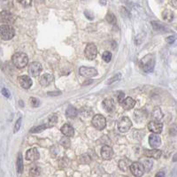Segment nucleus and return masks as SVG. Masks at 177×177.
<instances>
[{
  "label": "nucleus",
  "mask_w": 177,
  "mask_h": 177,
  "mask_svg": "<svg viewBox=\"0 0 177 177\" xmlns=\"http://www.w3.org/2000/svg\"><path fill=\"white\" fill-rule=\"evenodd\" d=\"M84 14H85V16L88 18V20H93L94 19V15H93V13L91 12H90V11H85L84 12Z\"/></svg>",
  "instance_id": "nucleus-42"
},
{
  "label": "nucleus",
  "mask_w": 177,
  "mask_h": 177,
  "mask_svg": "<svg viewBox=\"0 0 177 177\" xmlns=\"http://www.w3.org/2000/svg\"><path fill=\"white\" fill-rule=\"evenodd\" d=\"M12 60L13 65L18 68H24L28 63V58L27 54L23 53H17L13 54Z\"/></svg>",
  "instance_id": "nucleus-2"
},
{
  "label": "nucleus",
  "mask_w": 177,
  "mask_h": 177,
  "mask_svg": "<svg viewBox=\"0 0 177 177\" xmlns=\"http://www.w3.org/2000/svg\"><path fill=\"white\" fill-rule=\"evenodd\" d=\"M53 80L54 79H53V76L52 74H44V75H42L40 77V84L42 86H44V87H47V86H49L53 82Z\"/></svg>",
  "instance_id": "nucleus-16"
},
{
  "label": "nucleus",
  "mask_w": 177,
  "mask_h": 177,
  "mask_svg": "<svg viewBox=\"0 0 177 177\" xmlns=\"http://www.w3.org/2000/svg\"><path fill=\"white\" fill-rule=\"evenodd\" d=\"M130 165H131V162H130L129 159H128V158H122V159H120V162H119V167H120V170L124 171L125 172V171H127L129 168Z\"/></svg>",
  "instance_id": "nucleus-23"
},
{
  "label": "nucleus",
  "mask_w": 177,
  "mask_h": 177,
  "mask_svg": "<svg viewBox=\"0 0 177 177\" xmlns=\"http://www.w3.org/2000/svg\"><path fill=\"white\" fill-rule=\"evenodd\" d=\"M166 41L167 42V44H173V43L175 41V36H168V37L166 39Z\"/></svg>",
  "instance_id": "nucleus-44"
},
{
  "label": "nucleus",
  "mask_w": 177,
  "mask_h": 177,
  "mask_svg": "<svg viewBox=\"0 0 177 177\" xmlns=\"http://www.w3.org/2000/svg\"><path fill=\"white\" fill-rule=\"evenodd\" d=\"M15 35L14 28L9 25L0 26V37L4 40H11Z\"/></svg>",
  "instance_id": "nucleus-3"
},
{
  "label": "nucleus",
  "mask_w": 177,
  "mask_h": 177,
  "mask_svg": "<svg viewBox=\"0 0 177 177\" xmlns=\"http://www.w3.org/2000/svg\"><path fill=\"white\" fill-rule=\"evenodd\" d=\"M69 164V159L66 158H63L59 160V166L60 167H66Z\"/></svg>",
  "instance_id": "nucleus-39"
},
{
  "label": "nucleus",
  "mask_w": 177,
  "mask_h": 177,
  "mask_svg": "<svg viewBox=\"0 0 177 177\" xmlns=\"http://www.w3.org/2000/svg\"><path fill=\"white\" fill-rule=\"evenodd\" d=\"M144 37H145V33H140L138 34L137 36H136V39H135V43L137 44H140L143 41H144Z\"/></svg>",
  "instance_id": "nucleus-38"
},
{
  "label": "nucleus",
  "mask_w": 177,
  "mask_h": 177,
  "mask_svg": "<svg viewBox=\"0 0 177 177\" xmlns=\"http://www.w3.org/2000/svg\"><path fill=\"white\" fill-rule=\"evenodd\" d=\"M46 128V125H41V126H37V127H34L30 129V133H39L44 130Z\"/></svg>",
  "instance_id": "nucleus-33"
},
{
  "label": "nucleus",
  "mask_w": 177,
  "mask_h": 177,
  "mask_svg": "<svg viewBox=\"0 0 177 177\" xmlns=\"http://www.w3.org/2000/svg\"><path fill=\"white\" fill-rule=\"evenodd\" d=\"M162 17H163V19L165 20L170 22V21L174 20L175 15H174V13L172 11H170V10H165L163 13H162Z\"/></svg>",
  "instance_id": "nucleus-27"
},
{
  "label": "nucleus",
  "mask_w": 177,
  "mask_h": 177,
  "mask_svg": "<svg viewBox=\"0 0 177 177\" xmlns=\"http://www.w3.org/2000/svg\"><path fill=\"white\" fill-rule=\"evenodd\" d=\"M135 105H136V101L132 98H130V97L126 98L121 102V105H122V107L124 108L125 110H130V109H132L135 106Z\"/></svg>",
  "instance_id": "nucleus-20"
},
{
  "label": "nucleus",
  "mask_w": 177,
  "mask_h": 177,
  "mask_svg": "<svg viewBox=\"0 0 177 177\" xmlns=\"http://www.w3.org/2000/svg\"><path fill=\"white\" fill-rule=\"evenodd\" d=\"M105 19L107 20V22H109L110 24H112V25L116 24V22H117V19H116L115 15L112 13H107L106 16H105Z\"/></svg>",
  "instance_id": "nucleus-31"
},
{
  "label": "nucleus",
  "mask_w": 177,
  "mask_h": 177,
  "mask_svg": "<svg viewBox=\"0 0 177 177\" xmlns=\"http://www.w3.org/2000/svg\"><path fill=\"white\" fill-rule=\"evenodd\" d=\"M19 3L21 4L22 6H29L30 5H31V1L30 0H27V1H19Z\"/></svg>",
  "instance_id": "nucleus-45"
},
{
  "label": "nucleus",
  "mask_w": 177,
  "mask_h": 177,
  "mask_svg": "<svg viewBox=\"0 0 177 177\" xmlns=\"http://www.w3.org/2000/svg\"><path fill=\"white\" fill-rule=\"evenodd\" d=\"M134 118H135V120L137 122H142V121L145 120L146 118H147V112L144 111V110H142V109L137 110V111L135 112V113H134Z\"/></svg>",
  "instance_id": "nucleus-21"
},
{
  "label": "nucleus",
  "mask_w": 177,
  "mask_h": 177,
  "mask_svg": "<svg viewBox=\"0 0 177 177\" xmlns=\"http://www.w3.org/2000/svg\"><path fill=\"white\" fill-rule=\"evenodd\" d=\"M103 105V107L105 109V111L108 112H112L115 109V104H114V101L112 99H106L103 101L102 103Z\"/></svg>",
  "instance_id": "nucleus-15"
},
{
  "label": "nucleus",
  "mask_w": 177,
  "mask_h": 177,
  "mask_svg": "<svg viewBox=\"0 0 177 177\" xmlns=\"http://www.w3.org/2000/svg\"><path fill=\"white\" fill-rule=\"evenodd\" d=\"M124 97H125V95H124V93H123V92H120V93H119L118 100L120 104H121V102L124 100Z\"/></svg>",
  "instance_id": "nucleus-46"
},
{
  "label": "nucleus",
  "mask_w": 177,
  "mask_h": 177,
  "mask_svg": "<svg viewBox=\"0 0 177 177\" xmlns=\"http://www.w3.org/2000/svg\"><path fill=\"white\" fill-rule=\"evenodd\" d=\"M131 173L137 177H141L144 173V166L142 165V163H139V162H135V163H132L129 166Z\"/></svg>",
  "instance_id": "nucleus-7"
},
{
  "label": "nucleus",
  "mask_w": 177,
  "mask_h": 177,
  "mask_svg": "<svg viewBox=\"0 0 177 177\" xmlns=\"http://www.w3.org/2000/svg\"><path fill=\"white\" fill-rule=\"evenodd\" d=\"M66 114L68 118H70V119L75 118V117L78 115V110H77L74 106H73V105H69V106L67 107V109H66Z\"/></svg>",
  "instance_id": "nucleus-22"
},
{
  "label": "nucleus",
  "mask_w": 177,
  "mask_h": 177,
  "mask_svg": "<svg viewBox=\"0 0 177 177\" xmlns=\"http://www.w3.org/2000/svg\"><path fill=\"white\" fill-rule=\"evenodd\" d=\"M21 120H22V118L20 117L18 119V120L15 122V125H14V129H13V132L14 133H17V132L20 130V126H21Z\"/></svg>",
  "instance_id": "nucleus-40"
},
{
  "label": "nucleus",
  "mask_w": 177,
  "mask_h": 177,
  "mask_svg": "<svg viewBox=\"0 0 177 177\" xmlns=\"http://www.w3.org/2000/svg\"><path fill=\"white\" fill-rule=\"evenodd\" d=\"M175 159H176V155H175V158H174V161L175 162Z\"/></svg>",
  "instance_id": "nucleus-52"
},
{
  "label": "nucleus",
  "mask_w": 177,
  "mask_h": 177,
  "mask_svg": "<svg viewBox=\"0 0 177 177\" xmlns=\"http://www.w3.org/2000/svg\"><path fill=\"white\" fill-rule=\"evenodd\" d=\"M61 132L62 134L66 137H71L74 134V130L73 129V127L69 124H64L61 127Z\"/></svg>",
  "instance_id": "nucleus-17"
},
{
  "label": "nucleus",
  "mask_w": 177,
  "mask_h": 177,
  "mask_svg": "<svg viewBox=\"0 0 177 177\" xmlns=\"http://www.w3.org/2000/svg\"><path fill=\"white\" fill-rule=\"evenodd\" d=\"M139 65L143 71L145 73H151L154 70L155 66V57L152 54H148L140 60Z\"/></svg>",
  "instance_id": "nucleus-1"
},
{
  "label": "nucleus",
  "mask_w": 177,
  "mask_h": 177,
  "mask_svg": "<svg viewBox=\"0 0 177 177\" xmlns=\"http://www.w3.org/2000/svg\"><path fill=\"white\" fill-rule=\"evenodd\" d=\"M60 144L65 148H69L70 145H71V142L67 137H63L61 138V140H60Z\"/></svg>",
  "instance_id": "nucleus-36"
},
{
  "label": "nucleus",
  "mask_w": 177,
  "mask_h": 177,
  "mask_svg": "<svg viewBox=\"0 0 177 177\" xmlns=\"http://www.w3.org/2000/svg\"><path fill=\"white\" fill-rule=\"evenodd\" d=\"M131 127L132 122L131 120H129V118H128V117H122V118L119 120L118 129L120 132L126 133V132H128L130 129Z\"/></svg>",
  "instance_id": "nucleus-5"
},
{
  "label": "nucleus",
  "mask_w": 177,
  "mask_h": 177,
  "mask_svg": "<svg viewBox=\"0 0 177 177\" xmlns=\"http://www.w3.org/2000/svg\"><path fill=\"white\" fill-rule=\"evenodd\" d=\"M102 58H103V59H104V61H105V62H106V63H109L112 59V53H110V52H108V51H106V52H105V53H103Z\"/></svg>",
  "instance_id": "nucleus-37"
},
{
  "label": "nucleus",
  "mask_w": 177,
  "mask_h": 177,
  "mask_svg": "<svg viewBox=\"0 0 177 177\" xmlns=\"http://www.w3.org/2000/svg\"><path fill=\"white\" fill-rule=\"evenodd\" d=\"M152 118H153V121H157L158 122L159 120H161V119L163 118V113L159 108H156L153 112H152Z\"/></svg>",
  "instance_id": "nucleus-25"
},
{
  "label": "nucleus",
  "mask_w": 177,
  "mask_h": 177,
  "mask_svg": "<svg viewBox=\"0 0 177 177\" xmlns=\"http://www.w3.org/2000/svg\"><path fill=\"white\" fill-rule=\"evenodd\" d=\"M172 3H173V4H174V7H175H175H176V1H173V2H172Z\"/></svg>",
  "instance_id": "nucleus-51"
},
{
  "label": "nucleus",
  "mask_w": 177,
  "mask_h": 177,
  "mask_svg": "<svg viewBox=\"0 0 177 177\" xmlns=\"http://www.w3.org/2000/svg\"><path fill=\"white\" fill-rule=\"evenodd\" d=\"M14 16L11 13L7 12V11H3L0 12V21L6 23V24H12L14 22Z\"/></svg>",
  "instance_id": "nucleus-10"
},
{
  "label": "nucleus",
  "mask_w": 177,
  "mask_h": 177,
  "mask_svg": "<svg viewBox=\"0 0 177 177\" xmlns=\"http://www.w3.org/2000/svg\"><path fill=\"white\" fill-rule=\"evenodd\" d=\"M40 173H41L40 168L36 166H34L29 169V175L31 177H39Z\"/></svg>",
  "instance_id": "nucleus-30"
},
{
  "label": "nucleus",
  "mask_w": 177,
  "mask_h": 177,
  "mask_svg": "<svg viewBox=\"0 0 177 177\" xmlns=\"http://www.w3.org/2000/svg\"><path fill=\"white\" fill-rule=\"evenodd\" d=\"M121 78V74H115L114 76H112V77H111V78L109 79L107 82H106V83L108 84V85H110V84H112V83H113L114 82H117V81H119L120 79Z\"/></svg>",
  "instance_id": "nucleus-34"
},
{
  "label": "nucleus",
  "mask_w": 177,
  "mask_h": 177,
  "mask_svg": "<svg viewBox=\"0 0 177 177\" xmlns=\"http://www.w3.org/2000/svg\"><path fill=\"white\" fill-rule=\"evenodd\" d=\"M148 129L149 130L151 131L152 133H154L155 135L158 134H160L162 131V129H163V125L160 122H157V121H151L149 124H148Z\"/></svg>",
  "instance_id": "nucleus-12"
},
{
  "label": "nucleus",
  "mask_w": 177,
  "mask_h": 177,
  "mask_svg": "<svg viewBox=\"0 0 177 177\" xmlns=\"http://www.w3.org/2000/svg\"><path fill=\"white\" fill-rule=\"evenodd\" d=\"M155 177H165V173L163 171H160V172L157 173V175H155Z\"/></svg>",
  "instance_id": "nucleus-49"
},
{
  "label": "nucleus",
  "mask_w": 177,
  "mask_h": 177,
  "mask_svg": "<svg viewBox=\"0 0 177 177\" xmlns=\"http://www.w3.org/2000/svg\"><path fill=\"white\" fill-rule=\"evenodd\" d=\"M149 144L152 148H158L161 144V139L158 135L152 134L149 137Z\"/></svg>",
  "instance_id": "nucleus-19"
},
{
  "label": "nucleus",
  "mask_w": 177,
  "mask_h": 177,
  "mask_svg": "<svg viewBox=\"0 0 177 177\" xmlns=\"http://www.w3.org/2000/svg\"><path fill=\"white\" fill-rule=\"evenodd\" d=\"M18 82L21 88L23 89H29L31 86H32V80L29 78L28 76L27 75H21V76H19L18 78Z\"/></svg>",
  "instance_id": "nucleus-11"
},
{
  "label": "nucleus",
  "mask_w": 177,
  "mask_h": 177,
  "mask_svg": "<svg viewBox=\"0 0 177 177\" xmlns=\"http://www.w3.org/2000/svg\"><path fill=\"white\" fill-rule=\"evenodd\" d=\"M151 25L153 27V29L156 31H158V32H167L168 31V29L166 27L163 26L160 23H158V22H156V21H152Z\"/></svg>",
  "instance_id": "nucleus-24"
},
{
  "label": "nucleus",
  "mask_w": 177,
  "mask_h": 177,
  "mask_svg": "<svg viewBox=\"0 0 177 177\" xmlns=\"http://www.w3.org/2000/svg\"><path fill=\"white\" fill-rule=\"evenodd\" d=\"M42 72V65L39 62H32L28 66V74L32 77L38 76Z\"/></svg>",
  "instance_id": "nucleus-6"
},
{
  "label": "nucleus",
  "mask_w": 177,
  "mask_h": 177,
  "mask_svg": "<svg viewBox=\"0 0 177 177\" xmlns=\"http://www.w3.org/2000/svg\"><path fill=\"white\" fill-rule=\"evenodd\" d=\"M85 56L88 59H94L96 58L97 54H98V49L97 46L95 45L94 44H89L88 45L86 46L85 49Z\"/></svg>",
  "instance_id": "nucleus-9"
},
{
  "label": "nucleus",
  "mask_w": 177,
  "mask_h": 177,
  "mask_svg": "<svg viewBox=\"0 0 177 177\" xmlns=\"http://www.w3.org/2000/svg\"><path fill=\"white\" fill-rule=\"evenodd\" d=\"M92 125L98 130H103L106 126V120L102 114H96L92 119Z\"/></svg>",
  "instance_id": "nucleus-4"
},
{
  "label": "nucleus",
  "mask_w": 177,
  "mask_h": 177,
  "mask_svg": "<svg viewBox=\"0 0 177 177\" xmlns=\"http://www.w3.org/2000/svg\"><path fill=\"white\" fill-rule=\"evenodd\" d=\"M100 4H103V5H105V2H100Z\"/></svg>",
  "instance_id": "nucleus-53"
},
{
  "label": "nucleus",
  "mask_w": 177,
  "mask_h": 177,
  "mask_svg": "<svg viewBox=\"0 0 177 177\" xmlns=\"http://www.w3.org/2000/svg\"><path fill=\"white\" fill-rule=\"evenodd\" d=\"M40 157L39 151H37L36 148H31L28 151H27L26 153V158L27 160L30 161H36Z\"/></svg>",
  "instance_id": "nucleus-13"
},
{
  "label": "nucleus",
  "mask_w": 177,
  "mask_h": 177,
  "mask_svg": "<svg viewBox=\"0 0 177 177\" xmlns=\"http://www.w3.org/2000/svg\"><path fill=\"white\" fill-rule=\"evenodd\" d=\"M170 134H172L173 136H175V135H176V127H175V125H174L173 127H171Z\"/></svg>",
  "instance_id": "nucleus-48"
},
{
  "label": "nucleus",
  "mask_w": 177,
  "mask_h": 177,
  "mask_svg": "<svg viewBox=\"0 0 177 177\" xmlns=\"http://www.w3.org/2000/svg\"><path fill=\"white\" fill-rule=\"evenodd\" d=\"M79 73L83 77H94V76H96L98 74V71L95 68L89 67V66H82V67H80Z\"/></svg>",
  "instance_id": "nucleus-8"
},
{
  "label": "nucleus",
  "mask_w": 177,
  "mask_h": 177,
  "mask_svg": "<svg viewBox=\"0 0 177 177\" xmlns=\"http://www.w3.org/2000/svg\"><path fill=\"white\" fill-rule=\"evenodd\" d=\"M143 166H144V169H146L147 171H150L152 167V161L151 159H145L143 162Z\"/></svg>",
  "instance_id": "nucleus-35"
},
{
  "label": "nucleus",
  "mask_w": 177,
  "mask_h": 177,
  "mask_svg": "<svg viewBox=\"0 0 177 177\" xmlns=\"http://www.w3.org/2000/svg\"><path fill=\"white\" fill-rule=\"evenodd\" d=\"M79 161L81 164H90L91 162V158L88 154H82L79 158Z\"/></svg>",
  "instance_id": "nucleus-29"
},
{
  "label": "nucleus",
  "mask_w": 177,
  "mask_h": 177,
  "mask_svg": "<svg viewBox=\"0 0 177 177\" xmlns=\"http://www.w3.org/2000/svg\"><path fill=\"white\" fill-rule=\"evenodd\" d=\"M90 83H92L91 80H90V81H87V82H83V86L90 85Z\"/></svg>",
  "instance_id": "nucleus-50"
},
{
  "label": "nucleus",
  "mask_w": 177,
  "mask_h": 177,
  "mask_svg": "<svg viewBox=\"0 0 177 177\" xmlns=\"http://www.w3.org/2000/svg\"><path fill=\"white\" fill-rule=\"evenodd\" d=\"M144 155L148 158H159L162 151L158 149H153V150H144Z\"/></svg>",
  "instance_id": "nucleus-18"
},
{
  "label": "nucleus",
  "mask_w": 177,
  "mask_h": 177,
  "mask_svg": "<svg viewBox=\"0 0 177 177\" xmlns=\"http://www.w3.org/2000/svg\"><path fill=\"white\" fill-rule=\"evenodd\" d=\"M101 156L104 159H111L112 156H113V151L110 146L108 145H105L102 149H101Z\"/></svg>",
  "instance_id": "nucleus-14"
},
{
  "label": "nucleus",
  "mask_w": 177,
  "mask_h": 177,
  "mask_svg": "<svg viewBox=\"0 0 177 177\" xmlns=\"http://www.w3.org/2000/svg\"><path fill=\"white\" fill-rule=\"evenodd\" d=\"M30 103H31V105H33L34 107H37L40 105V101L37 99H36V98H31Z\"/></svg>",
  "instance_id": "nucleus-41"
},
{
  "label": "nucleus",
  "mask_w": 177,
  "mask_h": 177,
  "mask_svg": "<svg viewBox=\"0 0 177 177\" xmlns=\"http://www.w3.org/2000/svg\"><path fill=\"white\" fill-rule=\"evenodd\" d=\"M2 94H3V95H4V96L6 97V98H7V99H9V98L11 97V94H10V91H8L7 89H5V88H4V89L2 90Z\"/></svg>",
  "instance_id": "nucleus-43"
},
{
  "label": "nucleus",
  "mask_w": 177,
  "mask_h": 177,
  "mask_svg": "<svg viewBox=\"0 0 177 177\" xmlns=\"http://www.w3.org/2000/svg\"><path fill=\"white\" fill-rule=\"evenodd\" d=\"M16 166H17V171L19 174H21L23 172V159H22V155L19 154L18 158H17V162H16Z\"/></svg>",
  "instance_id": "nucleus-28"
},
{
  "label": "nucleus",
  "mask_w": 177,
  "mask_h": 177,
  "mask_svg": "<svg viewBox=\"0 0 177 177\" xmlns=\"http://www.w3.org/2000/svg\"><path fill=\"white\" fill-rule=\"evenodd\" d=\"M57 123H58V116L57 115L53 114V115L49 117V121H48V126L49 127L52 128L53 126H55Z\"/></svg>",
  "instance_id": "nucleus-32"
},
{
  "label": "nucleus",
  "mask_w": 177,
  "mask_h": 177,
  "mask_svg": "<svg viewBox=\"0 0 177 177\" xmlns=\"http://www.w3.org/2000/svg\"><path fill=\"white\" fill-rule=\"evenodd\" d=\"M61 94L60 91H51L48 92V96H51V97H55V96H59Z\"/></svg>",
  "instance_id": "nucleus-47"
},
{
  "label": "nucleus",
  "mask_w": 177,
  "mask_h": 177,
  "mask_svg": "<svg viewBox=\"0 0 177 177\" xmlns=\"http://www.w3.org/2000/svg\"><path fill=\"white\" fill-rule=\"evenodd\" d=\"M93 111L91 110V108L90 107H83L81 111H80V114L82 118H89L92 115Z\"/></svg>",
  "instance_id": "nucleus-26"
},
{
  "label": "nucleus",
  "mask_w": 177,
  "mask_h": 177,
  "mask_svg": "<svg viewBox=\"0 0 177 177\" xmlns=\"http://www.w3.org/2000/svg\"><path fill=\"white\" fill-rule=\"evenodd\" d=\"M121 177H127V176H121Z\"/></svg>",
  "instance_id": "nucleus-54"
}]
</instances>
